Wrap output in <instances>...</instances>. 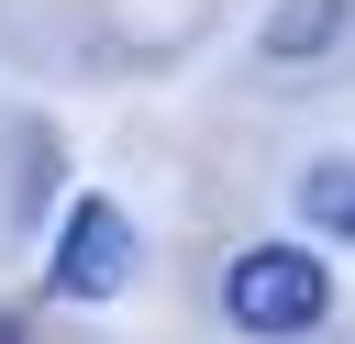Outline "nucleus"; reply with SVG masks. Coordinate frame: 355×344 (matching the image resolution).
<instances>
[{"mask_svg":"<svg viewBox=\"0 0 355 344\" xmlns=\"http://www.w3.org/2000/svg\"><path fill=\"white\" fill-rule=\"evenodd\" d=\"M322 311H333V266H322L311 244H244V255L222 266V322L255 333V344H288V333H311Z\"/></svg>","mask_w":355,"mask_h":344,"instance_id":"f257e3e1","label":"nucleus"},{"mask_svg":"<svg viewBox=\"0 0 355 344\" xmlns=\"http://www.w3.org/2000/svg\"><path fill=\"white\" fill-rule=\"evenodd\" d=\"M133 277V211L122 200H78L55 233V300H111Z\"/></svg>","mask_w":355,"mask_h":344,"instance_id":"f03ea898","label":"nucleus"},{"mask_svg":"<svg viewBox=\"0 0 355 344\" xmlns=\"http://www.w3.org/2000/svg\"><path fill=\"white\" fill-rule=\"evenodd\" d=\"M300 222L333 233V244H355V155H322V166L300 178Z\"/></svg>","mask_w":355,"mask_h":344,"instance_id":"7ed1b4c3","label":"nucleus"},{"mask_svg":"<svg viewBox=\"0 0 355 344\" xmlns=\"http://www.w3.org/2000/svg\"><path fill=\"white\" fill-rule=\"evenodd\" d=\"M344 33V0H277L266 11V55H322Z\"/></svg>","mask_w":355,"mask_h":344,"instance_id":"20e7f679","label":"nucleus"},{"mask_svg":"<svg viewBox=\"0 0 355 344\" xmlns=\"http://www.w3.org/2000/svg\"><path fill=\"white\" fill-rule=\"evenodd\" d=\"M0 344H22V322H11V311H0Z\"/></svg>","mask_w":355,"mask_h":344,"instance_id":"39448f33","label":"nucleus"}]
</instances>
